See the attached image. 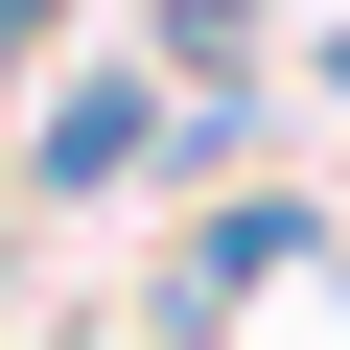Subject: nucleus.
I'll return each mask as SVG.
<instances>
[{"instance_id":"obj_1","label":"nucleus","mask_w":350,"mask_h":350,"mask_svg":"<svg viewBox=\"0 0 350 350\" xmlns=\"http://www.w3.org/2000/svg\"><path fill=\"white\" fill-rule=\"evenodd\" d=\"M163 140H187V94H163V70H70L47 140H24V187H47V211H117V187H163Z\"/></svg>"},{"instance_id":"obj_2","label":"nucleus","mask_w":350,"mask_h":350,"mask_svg":"<svg viewBox=\"0 0 350 350\" xmlns=\"http://www.w3.org/2000/svg\"><path fill=\"white\" fill-rule=\"evenodd\" d=\"M47 24H70V0H0V47H47Z\"/></svg>"}]
</instances>
